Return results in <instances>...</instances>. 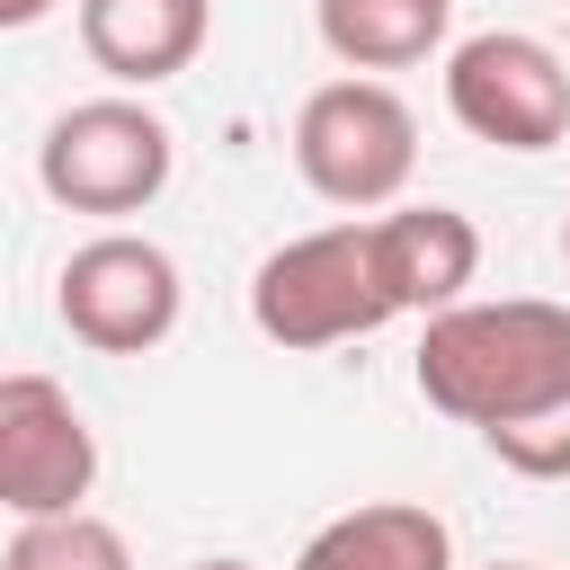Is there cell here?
<instances>
[{"instance_id":"2","label":"cell","mask_w":570,"mask_h":570,"mask_svg":"<svg viewBox=\"0 0 570 570\" xmlns=\"http://www.w3.org/2000/svg\"><path fill=\"white\" fill-rule=\"evenodd\" d=\"M249 321L285 356H321V347H347V338H374L383 321H401L374 276V232L347 214V223H321V232L267 249L249 276Z\"/></svg>"},{"instance_id":"13","label":"cell","mask_w":570,"mask_h":570,"mask_svg":"<svg viewBox=\"0 0 570 570\" xmlns=\"http://www.w3.org/2000/svg\"><path fill=\"white\" fill-rule=\"evenodd\" d=\"M481 445H490L517 481H570V392L543 401V410H525V419H508V428H490Z\"/></svg>"},{"instance_id":"10","label":"cell","mask_w":570,"mask_h":570,"mask_svg":"<svg viewBox=\"0 0 570 570\" xmlns=\"http://www.w3.org/2000/svg\"><path fill=\"white\" fill-rule=\"evenodd\" d=\"M294 570H454V525L419 499H365L347 517H330Z\"/></svg>"},{"instance_id":"6","label":"cell","mask_w":570,"mask_h":570,"mask_svg":"<svg viewBox=\"0 0 570 570\" xmlns=\"http://www.w3.org/2000/svg\"><path fill=\"white\" fill-rule=\"evenodd\" d=\"M53 312H62V330H71L80 347H98V356H151V347L178 330L187 285H178V258H169L160 240H142V232H98V240H80V249L62 258Z\"/></svg>"},{"instance_id":"15","label":"cell","mask_w":570,"mask_h":570,"mask_svg":"<svg viewBox=\"0 0 570 570\" xmlns=\"http://www.w3.org/2000/svg\"><path fill=\"white\" fill-rule=\"evenodd\" d=\"M187 570H258V561H240V552H214V561H187Z\"/></svg>"},{"instance_id":"7","label":"cell","mask_w":570,"mask_h":570,"mask_svg":"<svg viewBox=\"0 0 570 570\" xmlns=\"http://www.w3.org/2000/svg\"><path fill=\"white\" fill-rule=\"evenodd\" d=\"M98 490V436L80 401L53 374H0V508L27 517H71Z\"/></svg>"},{"instance_id":"5","label":"cell","mask_w":570,"mask_h":570,"mask_svg":"<svg viewBox=\"0 0 570 570\" xmlns=\"http://www.w3.org/2000/svg\"><path fill=\"white\" fill-rule=\"evenodd\" d=\"M445 116L472 142L499 151H552L570 142V71L525 27H481L445 53Z\"/></svg>"},{"instance_id":"16","label":"cell","mask_w":570,"mask_h":570,"mask_svg":"<svg viewBox=\"0 0 570 570\" xmlns=\"http://www.w3.org/2000/svg\"><path fill=\"white\" fill-rule=\"evenodd\" d=\"M481 570H543V561H481Z\"/></svg>"},{"instance_id":"11","label":"cell","mask_w":570,"mask_h":570,"mask_svg":"<svg viewBox=\"0 0 570 570\" xmlns=\"http://www.w3.org/2000/svg\"><path fill=\"white\" fill-rule=\"evenodd\" d=\"M312 27L365 80V71H410V62L445 53L454 0H312Z\"/></svg>"},{"instance_id":"17","label":"cell","mask_w":570,"mask_h":570,"mask_svg":"<svg viewBox=\"0 0 570 570\" xmlns=\"http://www.w3.org/2000/svg\"><path fill=\"white\" fill-rule=\"evenodd\" d=\"M561 267H570V223H561Z\"/></svg>"},{"instance_id":"1","label":"cell","mask_w":570,"mask_h":570,"mask_svg":"<svg viewBox=\"0 0 570 570\" xmlns=\"http://www.w3.org/2000/svg\"><path fill=\"white\" fill-rule=\"evenodd\" d=\"M410 383L428 410L454 428H508L543 401L570 392V303L543 294H499V303H454L419 330Z\"/></svg>"},{"instance_id":"3","label":"cell","mask_w":570,"mask_h":570,"mask_svg":"<svg viewBox=\"0 0 570 570\" xmlns=\"http://www.w3.org/2000/svg\"><path fill=\"white\" fill-rule=\"evenodd\" d=\"M294 169L321 205L338 214H383L401 205L410 169H419V116L392 80H321L294 116Z\"/></svg>"},{"instance_id":"9","label":"cell","mask_w":570,"mask_h":570,"mask_svg":"<svg viewBox=\"0 0 570 570\" xmlns=\"http://www.w3.org/2000/svg\"><path fill=\"white\" fill-rule=\"evenodd\" d=\"M214 36V0H80V53L116 89L178 80Z\"/></svg>"},{"instance_id":"14","label":"cell","mask_w":570,"mask_h":570,"mask_svg":"<svg viewBox=\"0 0 570 570\" xmlns=\"http://www.w3.org/2000/svg\"><path fill=\"white\" fill-rule=\"evenodd\" d=\"M62 0H0V36H18V27H45Z\"/></svg>"},{"instance_id":"12","label":"cell","mask_w":570,"mask_h":570,"mask_svg":"<svg viewBox=\"0 0 570 570\" xmlns=\"http://www.w3.org/2000/svg\"><path fill=\"white\" fill-rule=\"evenodd\" d=\"M0 570H134V543L98 508H71V517H27L0 552Z\"/></svg>"},{"instance_id":"8","label":"cell","mask_w":570,"mask_h":570,"mask_svg":"<svg viewBox=\"0 0 570 570\" xmlns=\"http://www.w3.org/2000/svg\"><path fill=\"white\" fill-rule=\"evenodd\" d=\"M365 232H374V276H383L392 312L436 321V312L472 303V276H481L472 214H454V205H383Z\"/></svg>"},{"instance_id":"4","label":"cell","mask_w":570,"mask_h":570,"mask_svg":"<svg viewBox=\"0 0 570 570\" xmlns=\"http://www.w3.org/2000/svg\"><path fill=\"white\" fill-rule=\"evenodd\" d=\"M178 169V134L160 107H142L134 89H107V98H80L45 125L36 142V187L62 205V214H142Z\"/></svg>"}]
</instances>
